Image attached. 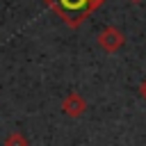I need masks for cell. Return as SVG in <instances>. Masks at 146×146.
<instances>
[{"mask_svg":"<svg viewBox=\"0 0 146 146\" xmlns=\"http://www.w3.org/2000/svg\"><path fill=\"white\" fill-rule=\"evenodd\" d=\"M52 14H57L62 18L64 25H68L71 30L80 27L105 0H41Z\"/></svg>","mask_w":146,"mask_h":146,"instance_id":"1","label":"cell"},{"mask_svg":"<svg viewBox=\"0 0 146 146\" xmlns=\"http://www.w3.org/2000/svg\"><path fill=\"white\" fill-rule=\"evenodd\" d=\"M98 46L105 50V52H116L119 48H123V43H125V34L119 30V27H114V25H107V27H103L100 30V34H98Z\"/></svg>","mask_w":146,"mask_h":146,"instance_id":"2","label":"cell"},{"mask_svg":"<svg viewBox=\"0 0 146 146\" xmlns=\"http://www.w3.org/2000/svg\"><path fill=\"white\" fill-rule=\"evenodd\" d=\"M84 110H87V100H84L78 91H71V94L64 96V100H62V112H64L66 116L78 119V116L84 114Z\"/></svg>","mask_w":146,"mask_h":146,"instance_id":"3","label":"cell"},{"mask_svg":"<svg viewBox=\"0 0 146 146\" xmlns=\"http://www.w3.org/2000/svg\"><path fill=\"white\" fill-rule=\"evenodd\" d=\"M2 146H30L27 144V139H25V135L23 132H9L7 137H5V141H2Z\"/></svg>","mask_w":146,"mask_h":146,"instance_id":"4","label":"cell"},{"mask_svg":"<svg viewBox=\"0 0 146 146\" xmlns=\"http://www.w3.org/2000/svg\"><path fill=\"white\" fill-rule=\"evenodd\" d=\"M139 96L146 100V78H144V80H141V84H139Z\"/></svg>","mask_w":146,"mask_h":146,"instance_id":"5","label":"cell"},{"mask_svg":"<svg viewBox=\"0 0 146 146\" xmlns=\"http://www.w3.org/2000/svg\"><path fill=\"white\" fill-rule=\"evenodd\" d=\"M130 2H141V0H130Z\"/></svg>","mask_w":146,"mask_h":146,"instance_id":"6","label":"cell"}]
</instances>
